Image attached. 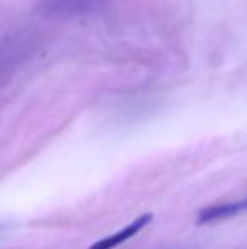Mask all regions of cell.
Listing matches in <instances>:
<instances>
[{
  "mask_svg": "<svg viewBox=\"0 0 247 249\" xmlns=\"http://www.w3.org/2000/svg\"><path fill=\"white\" fill-rule=\"evenodd\" d=\"M244 212H247V195L239 200H234V202H224L217 203V205L205 207L198 212L197 224L203 226V224L220 222V220L231 219V217H235Z\"/></svg>",
  "mask_w": 247,
  "mask_h": 249,
  "instance_id": "1",
  "label": "cell"
},
{
  "mask_svg": "<svg viewBox=\"0 0 247 249\" xmlns=\"http://www.w3.org/2000/svg\"><path fill=\"white\" fill-rule=\"evenodd\" d=\"M152 219H154L152 213H149V212L142 213V215H139L135 220H132L131 224L124 226L120 231H117V232H114V234H110V236L93 243L88 249H114V248L120 246V244L125 243V241H129L131 237H134L135 234L141 232L144 227H148L149 224L152 222Z\"/></svg>",
  "mask_w": 247,
  "mask_h": 249,
  "instance_id": "2",
  "label": "cell"
}]
</instances>
